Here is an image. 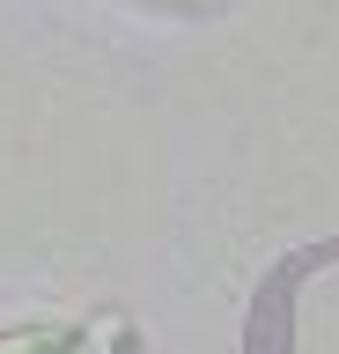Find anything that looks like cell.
Returning a JSON list of instances; mask_svg holds the SVG:
<instances>
[{
	"label": "cell",
	"mask_w": 339,
	"mask_h": 354,
	"mask_svg": "<svg viewBox=\"0 0 339 354\" xmlns=\"http://www.w3.org/2000/svg\"><path fill=\"white\" fill-rule=\"evenodd\" d=\"M67 339L52 325H15V332H0V354H59Z\"/></svg>",
	"instance_id": "obj_1"
},
{
	"label": "cell",
	"mask_w": 339,
	"mask_h": 354,
	"mask_svg": "<svg viewBox=\"0 0 339 354\" xmlns=\"http://www.w3.org/2000/svg\"><path fill=\"white\" fill-rule=\"evenodd\" d=\"M118 332H126V317H96V325H81L59 354H111V347H118Z\"/></svg>",
	"instance_id": "obj_2"
},
{
	"label": "cell",
	"mask_w": 339,
	"mask_h": 354,
	"mask_svg": "<svg viewBox=\"0 0 339 354\" xmlns=\"http://www.w3.org/2000/svg\"><path fill=\"white\" fill-rule=\"evenodd\" d=\"M155 8H192V15H206V8H222V0H155Z\"/></svg>",
	"instance_id": "obj_3"
}]
</instances>
